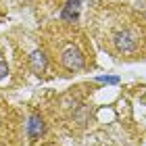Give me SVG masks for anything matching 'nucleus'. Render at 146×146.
Segmentation results:
<instances>
[{
	"instance_id": "obj_3",
	"label": "nucleus",
	"mask_w": 146,
	"mask_h": 146,
	"mask_svg": "<svg viewBox=\"0 0 146 146\" xmlns=\"http://www.w3.org/2000/svg\"><path fill=\"white\" fill-rule=\"evenodd\" d=\"M29 65H31V69H34L36 73H42L46 69V54L42 50H36V52H31V56H29Z\"/></svg>"
},
{
	"instance_id": "obj_6",
	"label": "nucleus",
	"mask_w": 146,
	"mask_h": 146,
	"mask_svg": "<svg viewBox=\"0 0 146 146\" xmlns=\"http://www.w3.org/2000/svg\"><path fill=\"white\" fill-rule=\"evenodd\" d=\"M140 102H142V104H146V94H144V96H140Z\"/></svg>"
},
{
	"instance_id": "obj_2",
	"label": "nucleus",
	"mask_w": 146,
	"mask_h": 146,
	"mask_svg": "<svg viewBox=\"0 0 146 146\" xmlns=\"http://www.w3.org/2000/svg\"><path fill=\"white\" fill-rule=\"evenodd\" d=\"M109 44L117 54H134L140 48V34L129 25H121L111 31Z\"/></svg>"
},
{
	"instance_id": "obj_1",
	"label": "nucleus",
	"mask_w": 146,
	"mask_h": 146,
	"mask_svg": "<svg viewBox=\"0 0 146 146\" xmlns=\"http://www.w3.org/2000/svg\"><path fill=\"white\" fill-rule=\"evenodd\" d=\"M50 48L52 58L58 63V67L67 73H75L86 67V54L79 48V44L73 40L71 34H65L63 29H58L52 38L46 40Z\"/></svg>"
},
{
	"instance_id": "obj_4",
	"label": "nucleus",
	"mask_w": 146,
	"mask_h": 146,
	"mask_svg": "<svg viewBox=\"0 0 146 146\" xmlns=\"http://www.w3.org/2000/svg\"><path fill=\"white\" fill-rule=\"evenodd\" d=\"M27 131H29V136L34 138V140L42 136V131H44V125H42V119H40L38 115H34V117L29 119V123H27Z\"/></svg>"
},
{
	"instance_id": "obj_5",
	"label": "nucleus",
	"mask_w": 146,
	"mask_h": 146,
	"mask_svg": "<svg viewBox=\"0 0 146 146\" xmlns=\"http://www.w3.org/2000/svg\"><path fill=\"white\" fill-rule=\"evenodd\" d=\"M4 75H6V65L0 63V77H4Z\"/></svg>"
}]
</instances>
